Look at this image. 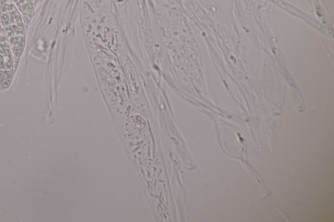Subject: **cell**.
Listing matches in <instances>:
<instances>
[{"instance_id":"2","label":"cell","mask_w":334,"mask_h":222,"mask_svg":"<svg viewBox=\"0 0 334 222\" xmlns=\"http://www.w3.org/2000/svg\"><path fill=\"white\" fill-rule=\"evenodd\" d=\"M4 29H5L9 38L16 36V35H25V27H24L23 22L7 25V26L4 27Z\"/></svg>"},{"instance_id":"1","label":"cell","mask_w":334,"mask_h":222,"mask_svg":"<svg viewBox=\"0 0 334 222\" xmlns=\"http://www.w3.org/2000/svg\"><path fill=\"white\" fill-rule=\"evenodd\" d=\"M9 45L14 57L19 59L23 55L25 47V35H16L9 37Z\"/></svg>"},{"instance_id":"7","label":"cell","mask_w":334,"mask_h":222,"mask_svg":"<svg viewBox=\"0 0 334 222\" xmlns=\"http://www.w3.org/2000/svg\"><path fill=\"white\" fill-rule=\"evenodd\" d=\"M32 1L33 5H36L37 3H39V1H41V0H31Z\"/></svg>"},{"instance_id":"5","label":"cell","mask_w":334,"mask_h":222,"mask_svg":"<svg viewBox=\"0 0 334 222\" xmlns=\"http://www.w3.org/2000/svg\"><path fill=\"white\" fill-rule=\"evenodd\" d=\"M12 53L11 47L7 42L0 43V53Z\"/></svg>"},{"instance_id":"6","label":"cell","mask_w":334,"mask_h":222,"mask_svg":"<svg viewBox=\"0 0 334 222\" xmlns=\"http://www.w3.org/2000/svg\"><path fill=\"white\" fill-rule=\"evenodd\" d=\"M9 40V37L4 27L0 25V43L7 42Z\"/></svg>"},{"instance_id":"3","label":"cell","mask_w":334,"mask_h":222,"mask_svg":"<svg viewBox=\"0 0 334 222\" xmlns=\"http://www.w3.org/2000/svg\"><path fill=\"white\" fill-rule=\"evenodd\" d=\"M14 63L15 61L13 53H0V70L6 69L13 71Z\"/></svg>"},{"instance_id":"4","label":"cell","mask_w":334,"mask_h":222,"mask_svg":"<svg viewBox=\"0 0 334 222\" xmlns=\"http://www.w3.org/2000/svg\"><path fill=\"white\" fill-rule=\"evenodd\" d=\"M13 71L1 69L0 70V86L2 88L7 89L13 80Z\"/></svg>"}]
</instances>
